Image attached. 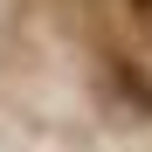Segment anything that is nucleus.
<instances>
[{"mask_svg": "<svg viewBox=\"0 0 152 152\" xmlns=\"http://www.w3.org/2000/svg\"><path fill=\"white\" fill-rule=\"evenodd\" d=\"M111 83H118L124 97H132V104H138V111H152V83H145V76H138L132 62H124V56H111Z\"/></svg>", "mask_w": 152, "mask_h": 152, "instance_id": "obj_1", "label": "nucleus"}, {"mask_svg": "<svg viewBox=\"0 0 152 152\" xmlns=\"http://www.w3.org/2000/svg\"><path fill=\"white\" fill-rule=\"evenodd\" d=\"M132 14H138V21H145V28H152V0H132Z\"/></svg>", "mask_w": 152, "mask_h": 152, "instance_id": "obj_2", "label": "nucleus"}]
</instances>
